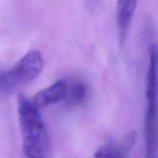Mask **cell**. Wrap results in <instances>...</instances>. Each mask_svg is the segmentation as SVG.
Instances as JSON below:
<instances>
[{
  "label": "cell",
  "instance_id": "cell-1",
  "mask_svg": "<svg viewBox=\"0 0 158 158\" xmlns=\"http://www.w3.org/2000/svg\"><path fill=\"white\" fill-rule=\"evenodd\" d=\"M23 149L27 158H53V145L38 108L23 94L18 98Z\"/></svg>",
  "mask_w": 158,
  "mask_h": 158
},
{
  "label": "cell",
  "instance_id": "cell-2",
  "mask_svg": "<svg viewBox=\"0 0 158 158\" xmlns=\"http://www.w3.org/2000/svg\"><path fill=\"white\" fill-rule=\"evenodd\" d=\"M146 97L145 158H158V48L157 46H153L150 56V64L147 77Z\"/></svg>",
  "mask_w": 158,
  "mask_h": 158
},
{
  "label": "cell",
  "instance_id": "cell-3",
  "mask_svg": "<svg viewBox=\"0 0 158 158\" xmlns=\"http://www.w3.org/2000/svg\"><path fill=\"white\" fill-rule=\"evenodd\" d=\"M44 67V60L39 51L32 50L13 67L0 74V90L9 92L17 86L36 79Z\"/></svg>",
  "mask_w": 158,
  "mask_h": 158
},
{
  "label": "cell",
  "instance_id": "cell-4",
  "mask_svg": "<svg viewBox=\"0 0 158 158\" xmlns=\"http://www.w3.org/2000/svg\"><path fill=\"white\" fill-rule=\"evenodd\" d=\"M137 139L136 131L127 134L117 144L107 142L100 146L93 158H129Z\"/></svg>",
  "mask_w": 158,
  "mask_h": 158
},
{
  "label": "cell",
  "instance_id": "cell-5",
  "mask_svg": "<svg viewBox=\"0 0 158 158\" xmlns=\"http://www.w3.org/2000/svg\"><path fill=\"white\" fill-rule=\"evenodd\" d=\"M69 84L65 80H59L49 87L42 89L31 98V102L36 108L45 107L59 103L66 98Z\"/></svg>",
  "mask_w": 158,
  "mask_h": 158
},
{
  "label": "cell",
  "instance_id": "cell-6",
  "mask_svg": "<svg viewBox=\"0 0 158 158\" xmlns=\"http://www.w3.org/2000/svg\"><path fill=\"white\" fill-rule=\"evenodd\" d=\"M137 3L136 1L117 2V23L121 44L126 40L128 30L137 7Z\"/></svg>",
  "mask_w": 158,
  "mask_h": 158
},
{
  "label": "cell",
  "instance_id": "cell-7",
  "mask_svg": "<svg viewBox=\"0 0 158 158\" xmlns=\"http://www.w3.org/2000/svg\"><path fill=\"white\" fill-rule=\"evenodd\" d=\"M87 94V87L83 83H77L70 88L69 86L67 97L69 102L72 104L78 105L84 101Z\"/></svg>",
  "mask_w": 158,
  "mask_h": 158
}]
</instances>
